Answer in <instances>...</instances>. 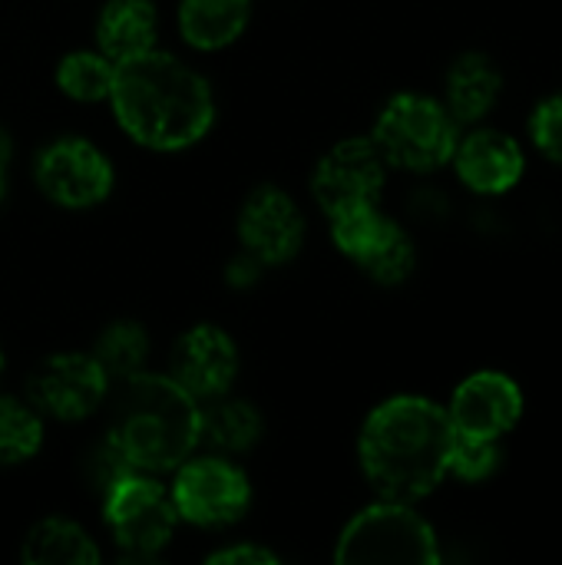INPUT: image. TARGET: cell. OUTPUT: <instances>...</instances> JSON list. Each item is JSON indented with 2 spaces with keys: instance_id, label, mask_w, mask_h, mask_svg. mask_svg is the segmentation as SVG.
<instances>
[{
  "instance_id": "obj_2",
  "label": "cell",
  "mask_w": 562,
  "mask_h": 565,
  "mask_svg": "<svg viewBox=\"0 0 562 565\" xmlns=\"http://www.w3.org/2000/svg\"><path fill=\"white\" fill-rule=\"evenodd\" d=\"M109 99L119 126L139 146L159 152L199 142L215 119L209 83L172 53L159 50L116 63Z\"/></svg>"
},
{
  "instance_id": "obj_14",
  "label": "cell",
  "mask_w": 562,
  "mask_h": 565,
  "mask_svg": "<svg viewBox=\"0 0 562 565\" xmlns=\"http://www.w3.org/2000/svg\"><path fill=\"white\" fill-rule=\"evenodd\" d=\"M450 159H454L460 182L480 195L510 192L523 179V169H527L520 142L500 129H474L470 136L457 139V149Z\"/></svg>"
},
{
  "instance_id": "obj_1",
  "label": "cell",
  "mask_w": 562,
  "mask_h": 565,
  "mask_svg": "<svg viewBox=\"0 0 562 565\" xmlns=\"http://www.w3.org/2000/svg\"><path fill=\"white\" fill-rule=\"evenodd\" d=\"M454 424L427 397L401 394L374 407L361 427V467L384 500H421L450 473Z\"/></svg>"
},
{
  "instance_id": "obj_12",
  "label": "cell",
  "mask_w": 562,
  "mask_h": 565,
  "mask_svg": "<svg viewBox=\"0 0 562 565\" xmlns=\"http://www.w3.org/2000/svg\"><path fill=\"white\" fill-rule=\"evenodd\" d=\"M242 245L262 265H285L298 255L305 242V218L301 209L282 189H255L242 205L238 218Z\"/></svg>"
},
{
  "instance_id": "obj_4",
  "label": "cell",
  "mask_w": 562,
  "mask_h": 565,
  "mask_svg": "<svg viewBox=\"0 0 562 565\" xmlns=\"http://www.w3.org/2000/svg\"><path fill=\"white\" fill-rule=\"evenodd\" d=\"M457 126L460 122L444 103L421 93H401L381 109L374 122V146L391 166L431 172L450 162L460 139Z\"/></svg>"
},
{
  "instance_id": "obj_10",
  "label": "cell",
  "mask_w": 562,
  "mask_h": 565,
  "mask_svg": "<svg viewBox=\"0 0 562 565\" xmlns=\"http://www.w3.org/2000/svg\"><path fill=\"white\" fill-rule=\"evenodd\" d=\"M36 182L53 202L66 209H89L109 195L113 166L86 139H56L36 156Z\"/></svg>"
},
{
  "instance_id": "obj_18",
  "label": "cell",
  "mask_w": 562,
  "mask_h": 565,
  "mask_svg": "<svg viewBox=\"0 0 562 565\" xmlns=\"http://www.w3.org/2000/svg\"><path fill=\"white\" fill-rule=\"evenodd\" d=\"M262 434V417L245 401H225L212 397L209 407H199V444L219 450V454H242L248 450Z\"/></svg>"
},
{
  "instance_id": "obj_8",
  "label": "cell",
  "mask_w": 562,
  "mask_h": 565,
  "mask_svg": "<svg viewBox=\"0 0 562 565\" xmlns=\"http://www.w3.org/2000/svg\"><path fill=\"white\" fill-rule=\"evenodd\" d=\"M384 156L374 146V139H344L335 149H328L315 169L311 189L318 205L328 215L358 209V205H378V195L384 189Z\"/></svg>"
},
{
  "instance_id": "obj_30",
  "label": "cell",
  "mask_w": 562,
  "mask_h": 565,
  "mask_svg": "<svg viewBox=\"0 0 562 565\" xmlns=\"http://www.w3.org/2000/svg\"><path fill=\"white\" fill-rule=\"evenodd\" d=\"M0 371H3V354H0Z\"/></svg>"
},
{
  "instance_id": "obj_6",
  "label": "cell",
  "mask_w": 562,
  "mask_h": 565,
  "mask_svg": "<svg viewBox=\"0 0 562 565\" xmlns=\"http://www.w3.org/2000/svg\"><path fill=\"white\" fill-rule=\"evenodd\" d=\"M106 526L116 543L132 556H156L176 533L179 513L172 493H166L156 480L126 473L106 490Z\"/></svg>"
},
{
  "instance_id": "obj_24",
  "label": "cell",
  "mask_w": 562,
  "mask_h": 565,
  "mask_svg": "<svg viewBox=\"0 0 562 565\" xmlns=\"http://www.w3.org/2000/svg\"><path fill=\"white\" fill-rule=\"evenodd\" d=\"M500 467V440H484V437H464L454 434L450 447V473L467 483H480L494 477Z\"/></svg>"
},
{
  "instance_id": "obj_5",
  "label": "cell",
  "mask_w": 562,
  "mask_h": 565,
  "mask_svg": "<svg viewBox=\"0 0 562 565\" xmlns=\"http://www.w3.org/2000/svg\"><path fill=\"white\" fill-rule=\"evenodd\" d=\"M338 563H414L431 565L441 559L437 536L407 503L384 500L364 513H358L341 540Z\"/></svg>"
},
{
  "instance_id": "obj_29",
  "label": "cell",
  "mask_w": 562,
  "mask_h": 565,
  "mask_svg": "<svg viewBox=\"0 0 562 565\" xmlns=\"http://www.w3.org/2000/svg\"><path fill=\"white\" fill-rule=\"evenodd\" d=\"M3 189H7V182H3V159H0V202H3Z\"/></svg>"
},
{
  "instance_id": "obj_26",
  "label": "cell",
  "mask_w": 562,
  "mask_h": 565,
  "mask_svg": "<svg viewBox=\"0 0 562 565\" xmlns=\"http://www.w3.org/2000/svg\"><path fill=\"white\" fill-rule=\"evenodd\" d=\"M86 473H89L93 487L106 493L116 480H123L126 473H136V467H132V463L126 460V454L106 437V440L93 450V457H89V463H86Z\"/></svg>"
},
{
  "instance_id": "obj_3",
  "label": "cell",
  "mask_w": 562,
  "mask_h": 565,
  "mask_svg": "<svg viewBox=\"0 0 562 565\" xmlns=\"http://www.w3.org/2000/svg\"><path fill=\"white\" fill-rule=\"evenodd\" d=\"M106 437L142 473L179 470L199 444V404L172 377L139 371L123 381Z\"/></svg>"
},
{
  "instance_id": "obj_15",
  "label": "cell",
  "mask_w": 562,
  "mask_h": 565,
  "mask_svg": "<svg viewBox=\"0 0 562 565\" xmlns=\"http://www.w3.org/2000/svg\"><path fill=\"white\" fill-rule=\"evenodd\" d=\"M503 73L487 53H464L447 73V109L457 122H480L500 99Z\"/></svg>"
},
{
  "instance_id": "obj_20",
  "label": "cell",
  "mask_w": 562,
  "mask_h": 565,
  "mask_svg": "<svg viewBox=\"0 0 562 565\" xmlns=\"http://www.w3.org/2000/svg\"><path fill=\"white\" fill-rule=\"evenodd\" d=\"M394 228H397V222L381 215L378 205H358V209L331 215V238H335V245L348 258H354L358 265H364L394 235Z\"/></svg>"
},
{
  "instance_id": "obj_25",
  "label": "cell",
  "mask_w": 562,
  "mask_h": 565,
  "mask_svg": "<svg viewBox=\"0 0 562 565\" xmlns=\"http://www.w3.org/2000/svg\"><path fill=\"white\" fill-rule=\"evenodd\" d=\"M530 139L533 146L562 166V93L556 96H547L533 116H530Z\"/></svg>"
},
{
  "instance_id": "obj_7",
  "label": "cell",
  "mask_w": 562,
  "mask_h": 565,
  "mask_svg": "<svg viewBox=\"0 0 562 565\" xmlns=\"http://www.w3.org/2000/svg\"><path fill=\"white\" fill-rule=\"evenodd\" d=\"M252 500V487L238 467L229 460H192L179 467L172 503L179 520H189L202 530H219L245 516Z\"/></svg>"
},
{
  "instance_id": "obj_17",
  "label": "cell",
  "mask_w": 562,
  "mask_h": 565,
  "mask_svg": "<svg viewBox=\"0 0 562 565\" xmlns=\"http://www.w3.org/2000/svg\"><path fill=\"white\" fill-rule=\"evenodd\" d=\"M252 0H182L179 30L195 50H222L248 26Z\"/></svg>"
},
{
  "instance_id": "obj_21",
  "label": "cell",
  "mask_w": 562,
  "mask_h": 565,
  "mask_svg": "<svg viewBox=\"0 0 562 565\" xmlns=\"http://www.w3.org/2000/svg\"><path fill=\"white\" fill-rule=\"evenodd\" d=\"M113 76H116V63L106 53H89V50H76V53L63 56V63L56 70L60 89L79 103L109 99Z\"/></svg>"
},
{
  "instance_id": "obj_16",
  "label": "cell",
  "mask_w": 562,
  "mask_h": 565,
  "mask_svg": "<svg viewBox=\"0 0 562 565\" xmlns=\"http://www.w3.org/2000/svg\"><path fill=\"white\" fill-rule=\"evenodd\" d=\"M156 7L149 0H109L96 20V43L113 63L152 50Z\"/></svg>"
},
{
  "instance_id": "obj_23",
  "label": "cell",
  "mask_w": 562,
  "mask_h": 565,
  "mask_svg": "<svg viewBox=\"0 0 562 565\" xmlns=\"http://www.w3.org/2000/svg\"><path fill=\"white\" fill-rule=\"evenodd\" d=\"M43 444L40 411L20 404L17 397H0V463L30 460Z\"/></svg>"
},
{
  "instance_id": "obj_28",
  "label": "cell",
  "mask_w": 562,
  "mask_h": 565,
  "mask_svg": "<svg viewBox=\"0 0 562 565\" xmlns=\"http://www.w3.org/2000/svg\"><path fill=\"white\" fill-rule=\"evenodd\" d=\"M258 271H262V262H258V258H252V255L245 252L238 262H232V268H229V281H232V285H252V281L258 278Z\"/></svg>"
},
{
  "instance_id": "obj_27",
  "label": "cell",
  "mask_w": 562,
  "mask_h": 565,
  "mask_svg": "<svg viewBox=\"0 0 562 565\" xmlns=\"http://www.w3.org/2000/svg\"><path fill=\"white\" fill-rule=\"evenodd\" d=\"M209 563H255V565H272L278 563V556L272 550L262 546H229L209 556Z\"/></svg>"
},
{
  "instance_id": "obj_19",
  "label": "cell",
  "mask_w": 562,
  "mask_h": 565,
  "mask_svg": "<svg viewBox=\"0 0 562 565\" xmlns=\"http://www.w3.org/2000/svg\"><path fill=\"white\" fill-rule=\"evenodd\" d=\"M23 559L33 565H93L99 550L70 520H43L23 540Z\"/></svg>"
},
{
  "instance_id": "obj_22",
  "label": "cell",
  "mask_w": 562,
  "mask_h": 565,
  "mask_svg": "<svg viewBox=\"0 0 562 565\" xmlns=\"http://www.w3.org/2000/svg\"><path fill=\"white\" fill-rule=\"evenodd\" d=\"M146 354H149V338H146V331L136 321L109 324L99 334L96 351H93V358L99 361L106 377H123V381L142 371Z\"/></svg>"
},
{
  "instance_id": "obj_11",
  "label": "cell",
  "mask_w": 562,
  "mask_h": 565,
  "mask_svg": "<svg viewBox=\"0 0 562 565\" xmlns=\"http://www.w3.org/2000/svg\"><path fill=\"white\" fill-rule=\"evenodd\" d=\"M447 417L454 424V434L500 440L523 417V391L513 377L500 371L470 374L454 391Z\"/></svg>"
},
{
  "instance_id": "obj_13",
  "label": "cell",
  "mask_w": 562,
  "mask_h": 565,
  "mask_svg": "<svg viewBox=\"0 0 562 565\" xmlns=\"http://www.w3.org/2000/svg\"><path fill=\"white\" fill-rule=\"evenodd\" d=\"M238 371L235 344L225 331L212 324L192 328L172 351V381L195 401L222 397Z\"/></svg>"
},
{
  "instance_id": "obj_9",
  "label": "cell",
  "mask_w": 562,
  "mask_h": 565,
  "mask_svg": "<svg viewBox=\"0 0 562 565\" xmlns=\"http://www.w3.org/2000/svg\"><path fill=\"white\" fill-rule=\"evenodd\" d=\"M109 391V377L93 354H53L46 358L26 384L30 404L56 420L89 417Z\"/></svg>"
}]
</instances>
